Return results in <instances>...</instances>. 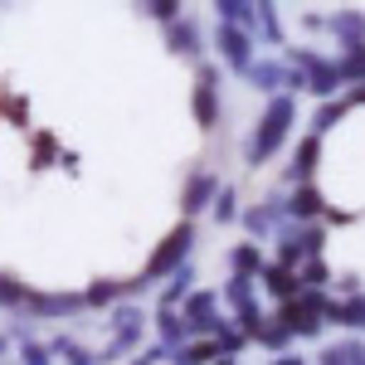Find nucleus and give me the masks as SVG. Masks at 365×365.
<instances>
[{
  "label": "nucleus",
  "instance_id": "1",
  "mask_svg": "<svg viewBox=\"0 0 365 365\" xmlns=\"http://www.w3.org/2000/svg\"><path fill=\"white\" fill-rule=\"evenodd\" d=\"M292 117H297V103H292L287 93H278V98L268 103L263 122H258V132H253L249 146H244V161H249V166H263V161L278 151L282 141H287V132H292Z\"/></svg>",
  "mask_w": 365,
  "mask_h": 365
},
{
  "label": "nucleus",
  "instance_id": "2",
  "mask_svg": "<svg viewBox=\"0 0 365 365\" xmlns=\"http://www.w3.org/2000/svg\"><path fill=\"white\" fill-rule=\"evenodd\" d=\"M190 244H195V229L190 225H180V229H170L166 239H161V249L146 258V268H141V287H151L156 278H170L180 263H185V253H190Z\"/></svg>",
  "mask_w": 365,
  "mask_h": 365
},
{
  "label": "nucleus",
  "instance_id": "3",
  "mask_svg": "<svg viewBox=\"0 0 365 365\" xmlns=\"http://www.w3.org/2000/svg\"><path fill=\"white\" fill-rule=\"evenodd\" d=\"M215 307H220L215 292H190V297H185L180 317H185V327H190V336H215V331L225 327V317H215Z\"/></svg>",
  "mask_w": 365,
  "mask_h": 365
},
{
  "label": "nucleus",
  "instance_id": "4",
  "mask_svg": "<svg viewBox=\"0 0 365 365\" xmlns=\"http://www.w3.org/2000/svg\"><path fill=\"white\" fill-rule=\"evenodd\" d=\"M195 122L200 127L220 122V68L215 63H200V73H195Z\"/></svg>",
  "mask_w": 365,
  "mask_h": 365
},
{
  "label": "nucleus",
  "instance_id": "5",
  "mask_svg": "<svg viewBox=\"0 0 365 365\" xmlns=\"http://www.w3.org/2000/svg\"><path fill=\"white\" fill-rule=\"evenodd\" d=\"M83 312V292H29L25 302V317L34 322H54V317H73Z\"/></svg>",
  "mask_w": 365,
  "mask_h": 365
},
{
  "label": "nucleus",
  "instance_id": "6",
  "mask_svg": "<svg viewBox=\"0 0 365 365\" xmlns=\"http://www.w3.org/2000/svg\"><path fill=\"white\" fill-rule=\"evenodd\" d=\"M292 63L302 68V83H307L312 93H331V88H336V68H331V63H327L322 54H312V49H297V54H292Z\"/></svg>",
  "mask_w": 365,
  "mask_h": 365
},
{
  "label": "nucleus",
  "instance_id": "7",
  "mask_svg": "<svg viewBox=\"0 0 365 365\" xmlns=\"http://www.w3.org/2000/svg\"><path fill=\"white\" fill-rule=\"evenodd\" d=\"M220 54H225V63H229V68L249 73V63H253V39L244 34V29H229V25H220Z\"/></svg>",
  "mask_w": 365,
  "mask_h": 365
},
{
  "label": "nucleus",
  "instance_id": "8",
  "mask_svg": "<svg viewBox=\"0 0 365 365\" xmlns=\"http://www.w3.org/2000/svg\"><path fill=\"white\" fill-rule=\"evenodd\" d=\"M327 25H331V34L341 39L346 54H351V49H365V15H361V10H336Z\"/></svg>",
  "mask_w": 365,
  "mask_h": 365
},
{
  "label": "nucleus",
  "instance_id": "9",
  "mask_svg": "<svg viewBox=\"0 0 365 365\" xmlns=\"http://www.w3.org/2000/svg\"><path fill=\"white\" fill-rule=\"evenodd\" d=\"M156 331H161V346H166V351H185V346H190V327H185V317L175 307L156 312Z\"/></svg>",
  "mask_w": 365,
  "mask_h": 365
},
{
  "label": "nucleus",
  "instance_id": "10",
  "mask_svg": "<svg viewBox=\"0 0 365 365\" xmlns=\"http://www.w3.org/2000/svg\"><path fill=\"white\" fill-rule=\"evenodd\" d=\"M215 195H220V180L200 170V175H190V185H185V200H180V210H185V215H200L205 205H215Z\"/></svg>",
  "mask_w": 365,
  "mask_h": 365
},
{
  "label": "nucleus",
  "instance_id": "11",
  "mask_svg": "<svg viewBox=\"0 0 365 365\" xmlns=\"http://www.w3.org/2000/svg\"><path fill=\"white\" fill-rule=\"evenodd\" d=\"M229 268H234V278H258L268 263H263V253H258V244H239V249L229 253Z\"/></svg>",
  "mask_w": 365,
  "mask_h": 365
},
{
  "label": "nucleus",
  "instance_id": "12",
  "mask_svg": "<svg viewBox=\"0 0 365 365\" xmlns=\"http://www.w3.org/2000/svg\"><path fill=\"white\" fill-rule=\"evenodd\" d=\"M190 287H195V268H190V263H180V268L170 273L166 292H161V307H175V302H185V297H190Z\"/></svg>",
  "mask_w": 365,
  "mask_h": 365
},
{
  "label": "nucleus",
  "instance_id": "13",
  "mask_svg": "<svg viewBox=\"0 0 365 365\" xmlns=\"http://www.w3.org/2000/svg\"><path fill=\"white\" fill-rule=\"evenodd\" d=\"M49 356H54V361H63V365H98V356H93V351H83L73 336H54V341H49Z\"/></svg>",
  "mask_w": 365,
  "mask_h": 365
},
{
  "label": "nucleus",
  "instance_id": "14",
  "mask_svg": "<svg viewBox=\"0 0 365 365\" xmlns=\"http://www.w3.org/2000/svg\"><path fill=\"white\" fill-rule=\"evenodd\" d=\"M282 215V200H268V205H253L249 215H244V229H249L253 239H263L268 229H273V220Z\"/></svg>",
  "mask_w": 365,
  "mask_h": 365
},
{
  "label": "nucleus",
  "instance_id": "15",
  "mask_svg": "<svg viewBox=\"0 0 365 365\" xmlns=\"http://www.w3.org/2000/svg\"><path fill=\"white\" fill-rule=\"evenodd\" d=\"M127 297V282H88V292H83V307H113V302H122Z\"/></svg>",
  "mask_w": 365,
  "mask_h": 365
},
{
  "label": "nucleus",
  "instance_id": "16",
  "mask_svg": "<svg viewBox=\"0 0 365 365\" xmlns=\"http://www.w3.org/2000/svg\"><path fill=\"white\" fill-rule=\"evenodd\" d=\"M170 49H175V54H200V25L195 20L180 15V20L170 25Z\"/></svg>",
  "mask_w": 365,
  "mask_h": 365
},
{
  "label": "nucleus",
  "instance_id": "17",
  "mask_svg": "<svg viewBox=\"0 0 365 365\" xmlns=\"http://www.w3.org/2000/svg\"><path fill=\"white\" fill-rule=\"evenodd\" d=\"M29 292H34V287H25V278H10V273H0V307H5V312H25Z\"/></svg>",
  "mask_w": 365,
  "mask_h": 365
},
{
  "label": "nucleus",
  "instance_id": "18",
  "mask_svg": "<svg viewBox=\"0 0 365 365\" xmlns=\"http://www.w3.org/2000/svg\"><path fill=\"white\" fill-rule=\"evenodd\" d=\"M263 282H268V292L282 297V302H292V297H297V278H292V268H282V263L263 268Z\"/></svg>",
  "mask_w": 365,
  "mask_h": 365
},
{
  "label": "nucleus",
  "instance_id": "19",
  "mask_svg": "<svg viewBox=\"0 0 365 365\" xmlns=\"http://www.w3.org/2000/svg\"><path fill=\"white\" fill-rule=\"evenodd\" d=\"M287 215H297V220H312V215H322V195L312 190V185H297V195L282 205Z\"/></svg>",
  "mask_w": 365,
  "mask_h": 365
},
{
  "label": "nucleus",
  "instance_id": "20",
  "mask_svg": "<svg viewBox=\"0 0 365 365\" xmlns=\"http://www.w3.org/2000/svg\"><path fill=\"white\" fill-rule=\"evenodd\" d=\"M327 317H331V322H341V327H365V297L331 302V307H327Z\"/></svg>",
  "mask_w": 365,
  "mask_h": 365
},
{
  "label": "nucleus",
  "instance_id": "21",
  "mask_svg": "<svg viewBox=\"0 0 365 365\" xmlns=\"http://www.w3.org/2000/svg\"><path fill=\"white\" fill-rule=\"evenodd\" d=\"M249 83L253 88H278V83H287V68L282 63H268V58L263 63H249Z\"/></svg>",
  "mask_w": 365,
  "mask_h": 365
},
{
  "label": "nucleus",
  "instance_id": "22",
  "mask_svg": "<svg viewBox=\"0 0 365 365\" xmlns=\"http://www.w3.org/2000/svg\"><path fill=\"white\" fill-rule=\"evenodd\" d=\"M317 151H322V146H317V137H307V141H302V146H297V161H292V170H287V175H292V180H302V185H307L312 166H317Z\"/></svg>",
  "mask_w": 365,
  "mask_h": 365
},
{
  "label": "nucleus",
  "instance_id": "23",
  "mask_svg": "<svg viewBox=\"0 0 365 365\" xmlns=\"http://www.w3.org/2000/svg\"><path fill=\"white\" fill-rule=\"evenodd\" d=\"M336 68V83H356V78H365V49H351V54L341 58V63H331Z\"/></svg>",
  "mask_w": 365,
  "mask_h": 365
},
{
  "label": "nucleus",
  "instance_id": "24",
  "mask_svg": "<svg viewBox=\"0 0 365 365\" xmlns=\"http://www.w3.org/2000/svg\"><path fill=\"white\" fill-rule=\"evenodd\" d=\"M365 346L361 341H346V346H331V351H322V365H361Z\"/></svg>",
  "mask_w": 365,
  "mask_h": 365
},
{
  "label": "nucleus",
  "instance_id": "25",
  "mask_svg": "<svg viewBox=\"0 0 365 365\" xmlns=\"http://www.w3.org/2000/svg\"><path fill=\"white\" fill-rule=\"evenodd\" d=\"M225 302H234L239 312L253 307V282H249V278H229V282H225Z\"/></svg>",
  "mask_w": 365,
  "mask_h": 365
},
{
  "label": "nucleus",
  "instance_id": "26",
  "mask_svg": "<svg viewBox=\"0 0 365 365\" xmlns=\"http://www.w3.org/2000/svg\"><path fill=\"white\" fill-rule=\"evenodd\" d=\"M341 117H346V103H322V108H317V117H312V127H317V132H331Z\"/></svg>",
  "mask_w": 365,
  "mask_h": 365
},
{
  "label": "nucleus",
  "instance_id": "27",
  "mask_svg": "<svg viewBox=\"0 0 365 365\" xmlns=\"http://www.w3.org/2000/svg\"><path fill=\"white\" fill-rule=\"evenodd\" d=\"M20 365H54V356L39 341H20Z\"/></svg>",
  "mask_w": 365,
  "mask_h": 365
},
{
  "label": "nucleus",
  "instance_id": "28",
  "mask_svg": "<svg viewBox=\"0 0 365 365\" xmlns=\"http://www.w3.org/2000/svg\"><path fill=\"white\" fill-rule=\"evenodd\" d=\"M146 15H151V20H161V25H175V20H180V5H175V0H151V5H146Z\"/></svg>",
  "mask_w": 365,
  "mask_h": 365
},
{
  "label": "nucleus",
  "instance_id": "29",
  "mask_svg": "<svg viewBox=\"0 0 365 365\" xmlns=\"http://www.w3.org/2000/svg\"><path fill=\"white\" fill-rule=\"evenodd\" d=\"M180 356H185V361H195V365H205V361H215V356H220V346H215V341H190Z\"/></svg>",
  "mask_w": 365,
  "mask_h": 365
},
{
  "label": "nucleus",
  "instance_id": "30",
  "mask_svg": "<svg viewBox=\"0 0 365 365\" xmlns=\"http://www.w3.org/2000/svg\"><path fill=\"white\" fill-rule=\"evenodd\" d=\"M287 336H292V331H287L282 322H263V327H258V341H263V346H287Z\"/></svg>",
  "mask_w": 365,
  "mask_h": 365
},
{
  "label": "nucleus",
  "instance_id": "31",
  "mask_svg": "<svg viewBox=\"0 0 365 365\" xmlns=\"http://www.w3.org/2000/svg\"><path fill=\"white\" fill-rule=\"evenodd\" d=\"M215 346H220L225 356H234V351L244 346V331H234V327H220V331H215Z\"/></svg>",
  "mask_w": 365,
  "mask_h": 365
},
{
  "label": "nucleus",
  "instance_id": "32",
  "mask_svg": "<svg viewBox=\"0 0 365 365\" xmlns=\"http://www.w3.org/2000/svg\"><path fill=\"white\" fill-rule=\"evenodd\" d=\"M253 15H258V25L268 29V39H273V44H278V39H282V29H278V10H273V5H258V10H253Z\"/></svg>",
  "mask_w": 365,
  "mask_h": 365
},
{
  "label": "nucleus",
  "instance_id": "33",
  "mask_svg": "<svg viewBox=\"0 0 365 365\" xmlns=\"http://www.w3.org/2000/svg\"><path fill=\"white\" fill-rule=\"evenodd\" d=\"M234 215H239V210H234V190H220V195H215V220H220V225H229Z\"/></svg>",
  "mask_w": 365,
  "mask_h": 365
},
{
  "label": "nucleus",
  "instance_id": "34",
  "mask_svg": "<svg viewBox=\"0 0 365 365\" xmlns=\"http://www.w3.org/2000/svg\"><path fill=\"white\" fill-rule=\"evenodd\" d=\"M297 282H307V287H322V282H327V263H322V258H307V268H302V278Z\"/></svg>",
  "mask_w": 365,
  "mask_h": 365
},
{
  "label": "nucleus",
  "instance_id": "35",
  "mask_svg": "<svg viewBox=\"0 0 365 365\" xmlns=\"http://www.w3.org/2000/svg\"><path fill=\"white\" fill-rule=\"evenodd\" d=\"M49 156H54V137L39 132V137H34V166H49Z\"/></svg>",
  "mask_w": 365,
  "mask_h": 365
},
{
  "label": "nucleus",
  "instance_id": "36",
  "mask_svg": "<svg viewBox=\"0 0 365 365\" xmlns=\"http://www.w3.org/2000/svg\"><path fill=\"white\" fill-rule=\"evenodd\" d=\"M273 365H302V361H297V356H282V361H273Z\"/></svg>",
  "mask_w": 365,
  "mask_h": 365
},
{
  "label": "nucleus",
  "instance_id": "37",
  "mask_svg": "<svg viewBox=\"0 0 365 365\" xmlns=\"http://www.w3.org/2000/svg\"><path fill=\"white\" fill-rule=\"evenodd\" d=\"M5 346H10V341H5V336H0V361H5Z\"/></svg>",
  "mask_w": 365,
  "mask_h": 365
},
{
  "label": "nucleus",
  "instance_id": "38",
  "mask_svg": "<svg viewBox=\"0 0 365 365\" xmlns=\"http://www.w3.org/2000/svg\"><path fill=\"white\" fill-rule=\"evenodd\" d=\"M175 365H195V361H185V356H175Z\"/></svg>",
  "mask_w": 365,
  "mask_h": 365
},
{
  "label": "nucleus",
  "instance_id": "39",
  "mask_svg": "<svg viewBox=\"0 0 365 365\" xmlns=\"http://www.w3.org/2000/svg\"><path fill=\"white\" fill-rule=\"evenodd\" d=\"M220 365H234V356H225V361H220Z\"/></svg>",
  "mask_w": 365,
  "mask_h": 365
},
{
  "label": "nucleus",
  "instance_id": "40",
  "mask_svg": "<svg viewBox=\"0 0 365 365\" xmlns=\"http://www.w3.org/2000/svg\"><path fill=\"white\" fill-rule=\"evenodd\" d=\"M361 365H365V356H361Z\"/></svg>",
  "mask_w": 365,
  "mask_h": 365
}]
</instances>
